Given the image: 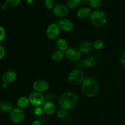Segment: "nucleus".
Segmentation results:
<instances>
[{
	"mask_svg": "<svg viewBox=\"0 0 125 125\" xmlns=\"http://www.w3.org/2000/svg\"><path fill=\"white\" fill-rule=\"evenodd\" d=\"M30 104V101H29V97L26 96H21L17 99V106L18 108L24 109L27 108Z\"/></svg>",
	"mask_w": 125,
	"mask_h": 125,
	"instance_id": "nucleus-16",
	"label": "nucleus"
},
{
	"mask_svg": "<svg viewBox=\"0 0 125 125\" xmlns=\"http://www.w3.org/2000/svg\"><path fill=\"white\" fill-rule=\"evenodd\" d=\"M44 6L45 8L48 10H52L56 6L55 0H45L44 1Z\"/></svg>",
	"mask_w": 125,
	"mask_h": 125,
	"instance_id": "nucleus-25",
	"label": "nucleus"
},
{
	"mask_svg": "<svg viewBox=\"0 0 125 125\" xmlns=\"http://www.w3.org/2000/svg\"><path fill=\"white\" fill-rule=\"evenodd\" d=\"M6 37V32L4 28L0 26V43L5 40Z\"/></svg>",
	"mask_w": 125,
	"mask_h": 125,
	"instance_id": "nucleus-28",
	"label": "nucleus"
},
{
	"mask_svg": "<svg viewBox=\"0 0 125 125\" xmlns=\"http://www.w3.org/2000/svg\"><path fill=\"white\" fill-rule=\"evenodd\" d=\"M26 118V113L22 109L15 107L10 113V118L13 123L20 124L23 122Z\"/></svg>",
	"mask_w": 125,
	"mask_h": 125,
	"instance_id": "nucleus-7",
	"label": "nucleus"
},
{
	"mask_svg": "<svg viewBox=\"0 0 125 125\" xmlns=\"http://www.w3.org/2000/svg\"><path fill=\"white\" fill-rule=\"evenodd\" d=\"M44 111L42 106H37V107H34V109H33V114H34L35 116L40 117V116L42 115Z\"/></svg>",
	"mask_w": 125,
	"mask_h": 125,
	"instance_id": "nucleus-27",
	"label": "nucleus"
},
{
	"mask_svg": "<svg viewBox=\"0 0 125 125\" xmlns=\"http://www.w3.org/2000/svg\"><path fill=\"white\" fill-rule=\"evenodd\" d=\"M92 10L91 8L88 7H83L79 9L77 12V15L78 18L81 20H86L90 18L91 15Z\"/></svg>",
	"mask_w": 125,
	"mask_h": 125,
	"instance_id": "nucleus-15",
	"label": "nucleus"
},
{
	"mask_svg": "<svg viewBox=\"0 0 125 125\" xmlns=\"http://www.w3.org/2000/svg\"><path fill=\"white\" fill-rule=\"evenodd\" d=\"M103 0H89V4L90 8L98 10L102 6Z\"/></svg>",
	"mask_w": 125,
	"mask_h": 125,
	"instance_id": "nucleus-22",
	"label": "nucleus"
},
{
	"mask_svg": "<svg viewBox=\"0 0 125 125\" xmlns=\"http://www.w3.org/2000/svg\"><path fill=\"white\" fill-rule=\"evenodd\" d=\"M8 84H7V83H2V85H1V86H2V87L3 88V89H7V87H8Z\"/></svg>",
	"mask_w": 125,
	"mask_h": 125,
	"instance_id": "nucleus-34",
	"label": "nucleus"
},
{
	"mask_svg": "<svg viewBox=\"0 0 125 125\" xmlns=\"http://www.w3.org/2000/svg\"><path fill=\"white\" fill-rule=\"evenodd\" d=\"M111 1H114V0H111Z\"/></svg>",
	"mask_w": 125,
	"mask_h": 125,
	"instance_id": "nucleus-35",
	"label": "nucleus"
},
{
	"mask_svg": "<svg viewBox=\"0 0 125 125\" xmlns=\"http://www.w3.org/2000/svg\"><path fill=\"white\" fill-rule=\"evenodd\" d=\"M2 81L3 83L9 84L13 83L17 80V74L15 71L9 70L3 73L2 76Z\"/></svg>",
	"mask_w": 125,
	"mask_h": 125,
	"instance_id": "nucleus-12",
	"label": "nucleus"
},
{
	"mask_svg": "<svg viewBox=\"0 0 125 125\" xmlns=\"http://www.w3.org/2000/svg\"><path fill=\"white\" fill-rule=\"evenodd\" d=\"M21 0H5V3L10 7H17L21 4Z\"/></svg>",
	"mask_w": 125,
	"mask_h": 125,
	"instance_id": "nucleus-26",
	"label": "nucleus"
},
{
	"mask_svg": "<svg viewBox=\"0 0 125 125\" xmlns=\"http://www.w3.org/2000/svg\"><path fill=\"white\" fill-rule=\"evenodd\" d=\"M56 46L58 50H61L62 51H65L69 48L68 43L65 39L63 38H59L56 41Z\"/></svg>",
	"mask_w": 125,
	"mask_h": 125,
	"instance_id": "nucleus-19",
	"label": "nucleus"
},
{
	"mask_svg": "<svg viewBox=\"0 0 125 125\" xmlns=\"http://www.w3.org/2000/svg\"><path fill=\"white\" fill-rule=\"evenodd\" d=\"M81 2L82 0H67V6L69 9H75L80 6Z\"/></svg>",
	"mask_w": 125,
	"mask_h": 125,
	"instance_id": "nucleus-21",
	"label": "nucleus"
},
{
	"mask_svg": "<svg viewBox=\"0 0 125 125\" xmlns=\"http://www.w3.org/2000/svg\"><path fill=\"white\" fill-rule=\"evenodd\" d=\"M59 24L61 30L66 32H72L74 29V23L72 20L67 18H62L59 21Z\"/></svg>",
	"mask_w": 125,
	"mask_h": 125,
	"instance_id": "nucleus-11",
	"label": "nucleus"
},
{
	"mask_svg": "<svg viewBox=\"0 0 125 125\" xmlns=\"http://www.w3.org/2000/svg\"><path fill=\"white\" fill-rule=\"evenodd\" d=\"M96 59L92 56H87L84 60V64L87 68H93L96 64Z\"/></svg>",
	"mask_w": 125,
	"mask_h": 125,
	"instance_id": "nucleus-20",
	"label": "nucleus"
},
{
	"mask_svg": "<svg viewBox=\"0 0 125 125\" xmlns=\"http://www.w3.org/2000/svg\"><path fill=\"white\" fill-rule=\"evenodd\" d=\"M65 57L64 51H62L59 50L54 51L53 53L52 54V56H51V59H52V61L55 62H57V63L61 62Z\"/></svg>",
	"mask_w": 125,
	"mask_h": 125,
	"instance_id": "nucleus-18",
	"label": "nucleus"
},
{
	"mask_svg": "<svg viewBox=\"0 0 125 125\" xmlns=\"http://www.w3.org/2000/svg\"><path fill=\"white\" fill-rule=\"evenodd\" d=\"M85 78V75L83 71L76 68L70 72L68 75L67 80L71 85L76 86V85H81Z\"/></svg>",
	"mask_w": 125,
	"mask_h": 125,
	"instance_id": "nucleus-4",
	"label": "nucleus"
},
{
	"mask_svg": "<svg viewBox=\"0 0 125 125\" xmlns=\"http://www.w3.org/2000/svg\"><path fill=\"white\" fill-rule=\"evenodd\" d=\"M29 99L30 101V104H31L34 107L42 106L46 101L43 94L35 91L31 93L29 96Z\"/></svg>",
	"mask_w": 125,
	"mask_h": 125,
	"instance_id": "nucleus-8",
	"label": "nucleus"
},
{
	"mask_svg": "<svg viewBox=\"0 0 125 125\" xmlns=\"http://www.w3.org/2000/svg\"><path fill=\"white\" fill-rule=\"evenodd\" d=\"M52 13L58 18H64L69 13V9L67 5L63 4H58L56 5L52 9Z\"/></svg>",
	"mask_w": 125,
	"mask_h": 125,
	"instance_id": "nucleus-10",
	"label": "nucleus"
},
{
	"mask_svg": "<svg viewBox=\"0 0 125 125\" xmlns=\"http://www.w3.org/2000/svg\"><path fill=\"white\" fill-rule=\"evenodd\" d=\"M93 46H94V49L97 51H100L103 50L104 46V43L101 40H96L93 43Z\"/></svg>",
	"mask_w": 125,
	"mask_h": 125,
	"instance_id": "nucleus-23",
	"label": "nucleus"
},
{
	"mask_svg": "<svg viewBox=\"0 0 125 125\" xmlns=\"http://www.w3.org/2000/svg\"><path fill=\"white\" fill-rule=\"evenodd\" d=\"M61 31L58 23H52L46 28V35L49 40H57L61 34Z\"/></svg>",
	"mask_w": 125,
	"mask_h": 125,
	"instance_id": "nucleus-5",
	"label": "nucleus"
},
{
	"mask_svg": "<svg viewBox=\"0 0 125 125\" xmlns=\"http://www.w3.org/2000/svg\"><path fill=\"white\" fill-rule=\"evenodd\" d=\"M121 63L123 67H125V52H124L121 57Z\"/></svg>",
	"mask_w": 125,
	"mask_h": 125,
	"instance_id": "nucleus-31",
	"label": "nucleus"
},
{
	"mask_svg": "<svg viewBox=\"0 0 125 125\" xmlns=\"http://www.w3.org/2000/svg\"><path fill=\"white\" fill-rule=\"evenodd\" d=\"M81 91L84 96L93 98L97 96L100 90L98 82L93 77L85 78L81 85Z\"/></svg>",
	"mask_w": 125,
	"mask_h": 125,
	"instance_id": "nucleus-2",
	"label": "nucleus"
},
{
	"mask_svg": "<svg viewBox=\"0 0 125 125\" xmlns=\"http://www.w3.org/2000/svg\"><path fill=\"white\" fill-rule=\"evenodd\" d=\"M78 48L80 50L82 53L87 54L90 53L93 51L94 46L93 43L90 41L88 40H84L79 43Z\"/></svg>",
	"mask_w": 125,
	"mask_h": 125,
	"instance_id": "nucleus-13",
	"label": "nucleus"
},
{
	"mask_svg": "<svg viewBox=\"0 0 125 125\" xmlns=\"http://www.w3.org/2000/svg\"><path fill=\"white\" fill-rule=\"evenodd\" d=\"M82 53L77 47H69L65 51V57L68 61L72 62H78L81 59Z\"/></svg>",
	"mask_w": 125,
	"mask_h": 125,
	"instance_id": "nucleus-6",
	"label": "nucleus"
},
{
	"mask_svg": "<svg viewBox=\"0 0 125 125\" xmlns=\"http://www.w3.org/2000/svg\"><path fill=\"white\" fill-rule=\"evenodd\" d=\"M31 125H44L42 122H41L39 120H35L33 121L32 123H31Z\"/></svg>",
	"mask_w": 125,
	"mask_h": 125,
	"instance_id": "nucleus-30",
	"label": "nucleus"
},
{
	"mask_svg": "<svg viewBox=\"0 0 125 125\" xmlns=\"http://www.w3.org/2000/svg\"><path fill=\"white\" fill-rule=\"evenodd\" d=\"M13 106L12 103L8 101H3L0 103V111L5 113H10L13 109Z\"/></svg>",
	"mask_w": 125,
	"mask_h": 125,
	"instance_id": "nucleus-17",
	"label": "nucleus"
},
{
	"mask_svg": "<svg viewBox=\"0 0 125 125\" xmlns=\"http://www.w3.org/2000/svg\"><path fill=\"white\" fill-rule=\"evenodd\" d=\"M67 111L62 108H60L56 111V115L60 119H65L67 117Z\"/></svg>",
	"mask_w": 125,
	"mask_h": 125,
	"instance_id": "nucleus-24",
	"label": "nucleus"
},
{
	"mask_svg": "<svg viewBox=\"0 0 125 125\" xmlns=\"http://www.w3.org/2000/svg\"><path fill=\"white\" fill-rule=\"evenodd\" d=\"M90 20L92 24L96 28H103L107 23V15L106 13L101 10H94L90 15Z\"/></svg>",
	"mask_w": 125,
	"mask_h": 125,
	"instance_id": "nucleus-3",
	"label": "nucleus"
},
{
	"mask_svg": "<svg viewBox=\"0 0 125 125\" xmlns=\"http://www.w3.org/2000/svg\"><path fill=\"white\" fill-rule=\"evenodd\" d=\"M59 106L60 108L70 111L76 108L79 103V98L74 93L72 92H66L63 93L58 99Z\"/></svg>",
	"mask_w": 125,
	"mask_h": 125,
	"instance_id": "nucleus-1",
	"label": "nucleus"
},
{
	"mask_svg": "<svg viewBox=\"0 0 125 125\" xmlns=\"http://www.w3.org/2000/svg\"><path fill=\"white\" fill-rule=\"evenodd\" d=\"M6 52L4 47L2 45L0 44V60L4 58L5 56H6Z\"/></svg>",
	"mask_w": 125,
	"mask_h": 125,
	"instance_id": "nucleus-29",
	"label": "nucleus"
},
{
	"mask_svg": "<svg viewBox=\"0 0 125 125\" xmlns=\"http://www.w3.org/2000/svg\"><path fill=\"white\" fill-rule=\"evenodd\" d=\"M32 88L35 92L43 94L49 90L50 84L43 79H37L33 83Z\"/></svg>",
	"mask_w": 125,
	"mask_h": 125,
	"instance_id": "nucleus-9",
	"label": "nucleus"
},
{
	"mask_svg": "<svg viewBox=\"0 0 125 125\" xmlns=\"http://www.w3.org/2000/svg\"><path fill=\"white\" fill-rule=\"evenodd\" d=\"M35 2V0H26V3L28 5H32Z\"/></svg>",
	"mask_w": 125,
	"mask_h": 125,
	"instance_id": "nucleus-33",
	"label": "nucleus"
},
{
	"mask_svg": "<svg viewBox=\"0 0 125 125\" xmlns=\"http://www.w3.org/2000/svg\"><path fill=\"white\" fill-rule=\"evenodd\" d=\"M44 113L48 115H51L56 112L55 104L51 101H46L42 106Z\"/></svg>",
	"mask_w": 125,
	"mask_h": 125,
	"instance_id": "nucleus-14",
	"label": "nucleus"
},
{
	"mask_svg": "<svg viewBox=\"0 0 125 125\" xmlns=\"http://www.w3.org/2000/svg\"><path fill=\"white\" fill-rule=\"evenodd\" d=\"M8 7H9V6L6 3H4L2 5V6H1V8H2V9L4 10H7Z\"/></svg>",
	"mask_w": 125,
	"mask_h": 125,
	"instance_id": "nucleus-32",
	"label": "nucleus"
}]
</instances>
